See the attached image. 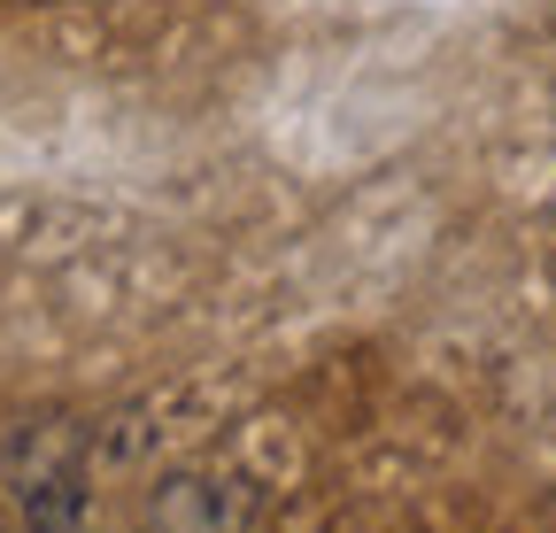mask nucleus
I'll return each instance as SVG.
<instances>
[{"instance_id": "1", "label": "nucleus", "mask_w": 556, "mask_h": 533, "mask_svg": "<svg viewBox=\"0 0 556 533\" xmlns=\"http://www.w3.org/2000/svg\"><path fill=\"white\" fill-rule=\"evenodd\" d=\"M9 472H16V503L31 518V533H78L86 525V433L78 426H24L9 448Z\"/></svg>"}, {"instance_id": "2", "label": "nucleus", "mask_w": 556, "mask_h": 533, "mask_svg": "<svg viewBox=\"0 0 556 533\" xmlns=\"http://www.w3.org/2000/svg\"><path fill=\"white\" fill-rule=\"evenodd\" d=\"M155 533H255V495L240 480H170L155 495Z\"/></svg>"}]
</instances>
